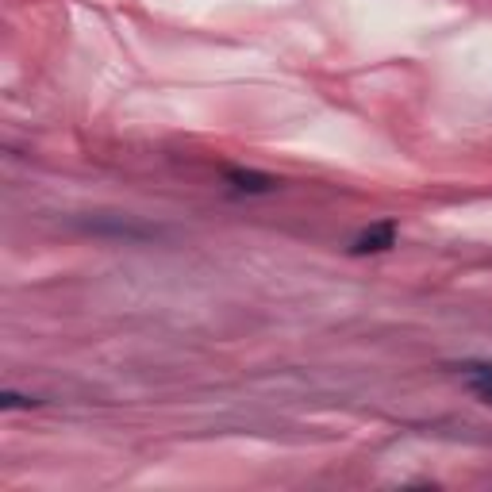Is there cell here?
Masks as SVG:
<instances>
[{"instance_id":"cell-4","label":"cell","mask_w":492,"mask_h":492,"mask_svg":"<svg viewBox=\"0 0 492 492\" xmlns=\"http://www.w3.org/2000/svg\"><path fill=\"white\" fill-rule=\"evenodd\" d=\"M461 373H466L470 389L492 404V362H470V365H461Z\"/></svg>"},{"instance_id":"cell-1","label":"cell","mask_w":492,"mask_h":492,"mask_svg":"<svg viewBox=\"0 0 492 492\" xmlns=\"http://www.w3.org/2000/svg\"><path fill=\"white\" fill-rule=\"evenodd\" d=\"M389 246H396V224H369L358 239L350 242V254H381L389 250Z\"/></svg>"},{"instance_id":"cell-2","label":"cell","mask_w":492,"mask_h":492,"mask_svg":"<svg viewBox=\"0 0 492 492\" xmlns=\"http://www.w3.org/2000/svg\"><path fill=\"white\" fill-rule=\"evenodd\" d=\"M227 181L239 189V193H273L281 181L269 173H258V170H227Z\"/></svg>"},{"instance_id":"cell-5","label":"cell","mask_w":492,"mask_h":492,"mask_svg":"<svg viewBox=\"0 0 492 492\" xmlns=\"http://www.w3.org/2000/svg\"><path fill=\"white\" fill-rule=\"evenodd\" d=\"M0 404H4V408H31V404H39V400H31V396H16V392H4V396H0Z\"/></svg>"},{"instance_id":"cell-3","label":"cell","mask_w":492,"mask_h":492,"mask_svg":"<svg viewBox=\"0 0 492 492\" xmlns=\"http://www.w3.org/2000/svg\"><path fill=\"white\" fill-rule=\"evenodd\" d=\"M89 231H97V235H123V239H150L154 235V227H143V224H131V220H108V224H101V220H92L89 224Z\"/></svg>"}]
</instances>
